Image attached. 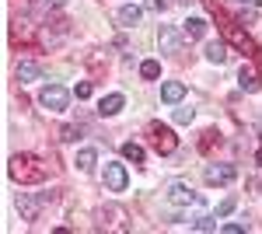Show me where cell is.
I'll return each mask as SVG.
<instances>
[{
    "label": "cell",
    "instance_id": "cell-2",
    "mask_svg": "<svg viewBox=\"0 0 262 234\" xmlns=\"http://www.w3.org/2000/svg\"><path fill=\"white\" fill-rule=\"evenodd\" d=\"M39 105L49 109V112H63V109L70 105V91H67L63 84H46L42 95H39Z\"/></svg>",
    "mask_w": 262,
    "mask_h": 234
},
{
    "label": "cell",
    "instance_id": "cell-19",
    "mask_svg": "<svg viewBox=\"0 0 262 234\" xmlns=\"http://www.w3.org/2000/svg\"><path fill=\"white\" fill-rule=\"evenodd\" d=\"M217 220H221L217 214H213V217L206 214V217H200V220H192V231H217V227H221Z\"/></svg>",
    "mask_w": 262,
    "mask_h": 234
},
{
    "label": "cell",
    "instance_id": "cell-4",
    "mask_svg": "<svg viewBox=\"0 0 262 234\" xmlns=\"http://www.w3.org/2000/svg\"><path fill=\"white\" fill-rule=\"evenodd\" d=\"M105 189L108 193H122L126 189V182H129V175H126V164H119V161H108L105 164Z\"/></svg>",
    "mask_w": 262,
    "mask_h": 234
},
{
    "label": "cell",
    "instance_id": "cell-16",
    "mask_svg": "<svg viewBox=\"0 0 262 234\" xmlns=\"http://www.w3.org/2000/svg\"><path fill=\"white\" fill-rule=\"evenodd\" d=\"M227 53H231V49H227V42H221V39L206 46V59H210V63H217V67L227 63Z\"/></svg>",
    "mask_w": 262,
    "mask_h": 234
},
{
    "label": "cell",
    "instance_id": "cell-7",
    "mask_svg": "<svg viewBox=\"0 0 262 234\" xmlns=\"http://www.w3.org/2000/svg\"><path fill=\"white\" fill-rule=\"evenodd\" d=\"M182 39H185V35H179L171 25H161V28H158V46H161V53H168V56L182 53Z\"/></svg>",
    "mask_w": 262,
    "mask_h": 234
},
{
    "label": "cell",
    "instance_id": "cell-18",
    "mask_svg": "<svg viewBox=\"0 0 262 234\" xmlns=\"http://www.w3.org/2000/svg\"><path fill=\"white\" fill-rule=\"evenodd\" d=\"M140 77L143 80H158L161 77V63H158V59H143L140 63Z\"/></svg>",
    "mask_w": 262,
    "mask_h": 234
},
{
    "label": "cell",
    "instance_id": "cell-9",
    "mask_svg": "<svg viewBox=\"0 0 262 234\" xmlns=\"http://www.w3.org/2000/svg\"><path fill=\"white\" fill-rule=\"evenodd\" d=\"M182 98H185V84H182V80H164L161 84V101L164 105H179Z\"/></svg>",
    "mask_w": 262,
    "mask_h": 234
},
{
    "label": "cell",
    "instance_id": "cell-15",
    "mask_svg": "<svg viewBox=\"0 0 262 234\" xmlns=\"http://www.w3.org/2000/svg\"><path fill=\"white\" fill-rule=\"evenodd\" d=\"M74 164H77V172H91V168L98 164V151H95V147H81L77 157H74Z\"/></svg>",
    "mask_w": 262,
    "mask_h": 234
},
{
    "label": "cell",
    "instance_id": "cell-10",
    "mask_svg": "<svg viewBox=\"0 0 262 234\" xmlns=\"http://www.w3.org/2000/svg\"><path fill=\"white\" fill-rule=\"evenodd\" d=\"M116 18H119L122 28H133V25H140L143 18V7H137V4H122L119 11H116Z\"/></svg>",
    "mask_w": 262,
    "mask_h": 234
},
{
    "label": "cell",
    "instance_id": "cell-25",
    "mask_svg": "<svg viewBox=\"0 0 262 234\" xmlns=\"http://www.w3.org/2000/svg\"><path fill=\"white\" fill-rule=\"evenodd\" d=\"M150 11H168V0H147Z\"/></svg>",
    "mask_w": 262,
    "mask_h": 234
},
{
    "label": "cell",
    "instance_id": "cell-14",
    "mask_svg": "<svg viewBox=\"0 0 262 234\" xmlns=\"http://www.w3.org/2000/svg\"><path fill=\"white\" fill-rule=\"evenodd\" d=\"M182 35L185 39H203L206 35V18H185L182 21Z\"/></svg>",
    "mask_w": 262,
    "mask_h": 234
},
{
    "label": "cell",
    "instance_id": "cell-17",
    "mask_svg": "<svg viewBox=\"0 0 262 234\" xmlns=\"http://www.w3.org/2000/svg\"><path fill=\"white\" fill-rule=\"evenodd\" d=\"M122 157H126V161H133V164H143V161H147V151H143L140 143H133V140H129V143H122Z\"/></svg>",
    "mask_w": 262,
    "mask_h": 234
},
{
    "label": "cell",
    "instance_id": "cell-24",
    "mask_svg": "<svg viewBox=\"0 0 262 234\" xmlns=\"http://www.w3.org/2000/svg\"><path fill=\"white\" fill-rule=\"evenodd\" d=\"M221 231L224 234H242V231H248V224H221Z\"/></svg>",
    "mask_w": 262,
    "mask_h": 234
},
{
    "label": "cell",
    "instance_id": "cell-1",
    "mask_svg": "<svg viewBox=\"0 0 262 234\" xmlns=\"http://www.w3.org/2000/svg\"><path fill=\"white\" fill-rule=\"evenodd\" d=\"M7 175L14 178V182H21V185H39L42 178H46V164L35 154H14L11 164H7Z\"/></svg>",
    "mask_w": 262,
    "mask_h": 234
},
{
    "label": "cell",
    "instance_id": "cell-5",
    "mask_svg": "<svg viewBox=\"0 0 262 234\" xmlns=\"http://www.w3.org/2000/svg\"><path fill=\"white\" fill-rule=\"evenodd\" d=\"M168 203L171 206H192V203H200V196L192 193L189 182H171L168 185Z\"/></svg>",
    "mask_w": 262,
    "mask_h": 234
},
{
    "label": "cell",
    "instance_id": "cell-20",
    "mask_svg": "<svg viewBox=\"0 0 262 234\" xmlns=\"http://www.w3.org/2000/svg\"><path fill=\"white\" fill-rule=\"evenodd\" d=\"M77 137H81V126H63L60 130V140H67V143H74Z\"/></svg>",
    "mask_w": 262,
    "mask_h": 234
},
{
    "label": "cell",
    "instance_id": "cell-23",
    "mask_svg": "<svg viewBox=\"0 0 262 234\" xmlns=\"http://www.w3.org/2000/svg\"><path fill=\"white\" fill-rule=\"evenodd\" d=\"M91 91H95V88H91V80H81V84L74 88V95L81 98V101H84V98H91Z\"/></svg>",
    "mask_w": 262,
    "mask_h": 234
},
{
    "label": "cell",
    "instance_id": "cell-11",
    "mask_svg": "<svg viewBox=\"0 0 262 234\" xmlns=\"http://www.w3.org/2000/svg\"><path fill=\"white\" fill-rule=\"evenodd\" d=\"M122 105H126V98H122L119 91H112V95H105L98 101V112H101V116H119Z\"/></svg>",
    "mask_w": 262,
    "mask_h": 234
},
{
    "label": "cell",
    "instance_id": "cell-8",
    "mask_svg": "<svg viewBox=\"0 0 262 234\" xmlns=\"http://www.w3.org/2000/svg\"><path fill=\"white\" fill-rule=\"evenodd\" d=\"M238 88L242 91H259V70L252 67V63H242V70H238Z\"/></svg>",
    "mask_w": 262,
    "mask_h": 234
},
{
    "label": "cell",
    "instance_id": "cell-22",
    "mask_svg": "<svg viewBox=\"0 0 262 234\" xmlns=\"http://www.w3.org/2000/svg\"><path fill=\"white\" fill-rule=\"evenodd\" d=\"M192 116H196L192 109H175V122H179V126H189V122H192Z\"/></svg>",
    "mask_w": 262,
    "mask_h": 234
},
{
    "label": "cell",
    "instance_id": "cell-6",
    "mask_svg": "<svg viewBox=\"0 0 262 234\" xmlns=\"http://www.w3.org/2000/svg\"><path fill=\"white\" fill-rule=\"evenodd\" d=\"M203 178H206L210 185H231V182L238 178V168H234V164H206Z\"/></svg>",
    "mask_w": 262,
    "mask_h": 234
},
{
    "label": "cell",
    "instance_id": "cell-3",
    "mask_svg": "<svg viewBox=\"0 0 262 234\" xmlns=\"http://www.w3.org/2000/svg\"><path fill=\"white\" fill-rule=\"evenodd\" d=\"M150 143H154L158 154H175L179 151V137L168 126H161V122H150Z\"/></svg>",
    "mask_w": 262,
    "mask_h": 234
},
{
    "label": "cell",
    "instance_id": "cell-26",
    "mask_svg": "<svg viewBox=\"0 0 262 234\" xmlns=\"http://www.w3.org/2000/svg\"><path fill=\"white\" fill-rule=\"evenodd\" d=\"M255 161H259V164H262V143H259V151H255Z\"/></svg>",
    "mask_w": 262,
    "mask_h": 234
},
{
    "label": "cell",
    "instance_id": "cell-12",
    "mask_svg": "<svg viewBox=\"0 0 262 234\" xmlns=\"http://www.w3.org/2000/svg\"><path fill=\"white\" fill-rule=\"evenodd\" d=\"M14 74H18L21 84H32V80H42V67H39V63H32V59H21Z\"/></svg>",
    "mask_w": 262,
    "mask_h": 234
},
{
    "label": "cell",
    "instance_id": "cell-21",
    "mask_svg": "<svg viewBox=\"0 0 262 234\" xmlns=\"http://www.w3.org/2000/svg\"><path fill=\"white\" fill-rule=\"evenodd\" d=\"M234 206H238V199H234V196H227V199H224L221 206H217V217H221V220H224V217L231 214V210H234Z\"/></svg>",
    "mask_w": 262,
    "mask_h": 234
},
{
    "label": "cell",
    "instance_id": "cell-13",
    "mask_svg": "<svg viewBox=\"0 0 262 234\" xmlns=\"http://www.w3.org/2000/svg\"><path fill=\"white\" fill-rule=\"evenodd\" d=\"M14 206H18L21 220H39V203H35V199H32V196H28V193H21V196H18V203H14Z\"/></svg>",
    "mask_w": 262,
    "mask_h": 234
}]
</instances>
